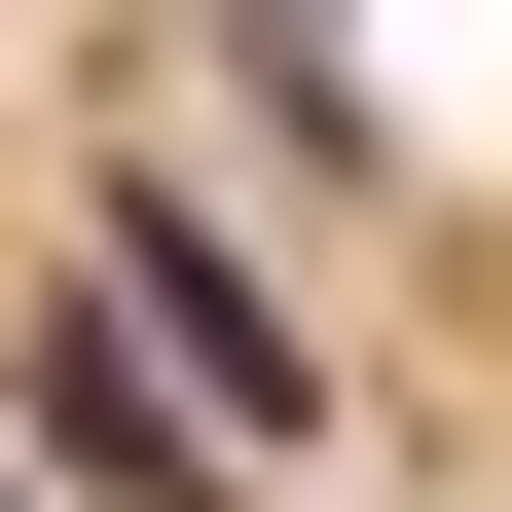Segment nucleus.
I'll list each match as a JSON object with an SVG mask.
<instances>
[{
  "label": "nucleus",
  "mask_w": 512,
  "mask_h": 512,
  "mask_svg": "<svg viewBox=\"0 0 512 512\" xmlns=\"http://www.w3.org/2000/svg\"><path fill=\"white\" fill-rule=\"evenodd\" d=\"M37 476H74V512H183V403H147L110 293H37Z\"/></svg>",
  "instance_id": "f03ea898"
},
{
  "label": "nucleus",
  "mask_w": 512,
  "mask_h": 512,
  "mask_svg": "<svg viewBox=\"0 0 512 512\" xmlns=\"http://www.w3.org/2000/svg\"><path fill=\"white\" fill-rule=\"evenodd\" d=\"M74 293L147 330V403H183V439H330V366H293V293H256V220H183V183H110V220H74Z\"/></svg>",
  "instance_id": "f257e3e1"
}]
</instances>
